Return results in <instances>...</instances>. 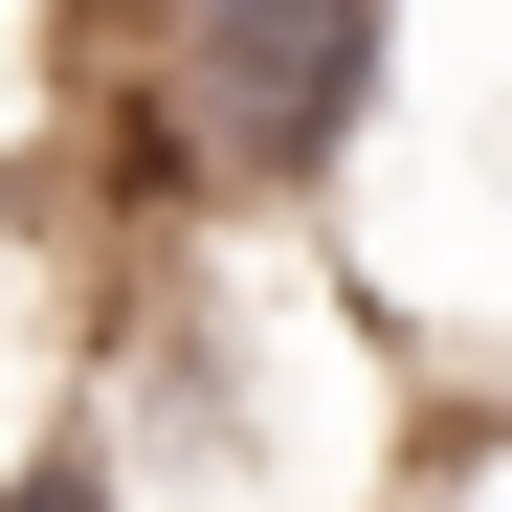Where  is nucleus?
I'll use <instances>...</instances> for the list:
<instances>
[{
    "instance_id": "nucleus-1",
    "label": "nucleus",
    "mask_w": 512,
    "mask_h": 512,
    "mask_svg": "<svg viewBox=\"0 0 512 512\" xmlns=\"http://www.w3.org/2000/svg\"><path fill=\"white\" fill-rule=\"evenodd\" d=\"M401 90V0H112V223L334 201Z\"/></svg>"
},
{
    "instance_id": "nucleus-2",
    "label": "nucleus",
    "mask_w": 512,
    "mask_h": 512,
    "mask_svg": "<svg viewBox=\"0 0 512 512\" xmlns=\"http://www.w3.org/2000/svg\"><path fill=\"white\" fill-rule=\"evenodd\" d=\"M0 512H134V468H112V401H45L23 446H0Z\"/></svg>"
}]
</instances>
